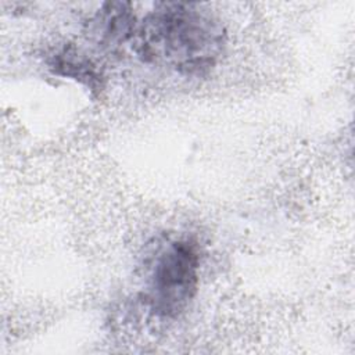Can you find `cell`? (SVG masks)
I'll return each mask as SVG.
<instances>
[{"label": "cell", "mask_w": 355, "mask_h": 355, "mask_svg": "<svg viewBox=\"0 0 355 355\" xmlns=\"http://www.w3.org/2000/svg\"><path fill=\"white\" fill-rule=\"evenodd\" d=\"M133 47L146 62L183 75L209 71L223 53L222 24L194 3H161L136 26Z\"/></svg>", "instance_id": "6da1fadb"}, {"label": "cell", "mask_w": 355, "mask_h": 355, "mask_svg": "<svg viewBox=\"0 0 355 355\" xmlns=\"http://www.w3.org/2000/svg\"><path fill=\"white\" fill-rule=\"evenodd\" d=\"M198 252L189 240H173L159 248L150 268L146 300L165 318L178 316L193 300L198 283Z\"/></svg>", "instance_id": "7a4b0ae2"}]
</instances>
